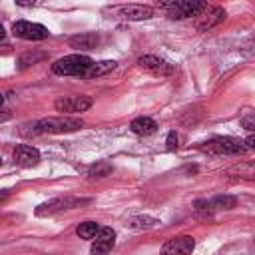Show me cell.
<instances>
[{"mask_svg":"<svg viewBox=\"0 0 255 255\" xmlns=\"http://www.w3.org/2000/svg\"><path fill=\"white\" fill-rule=\"evenodd\" d=\"M94 60L84 56V54H70V56H64L60 60H56L52 64V72L56 76H86L88 70L92 68Z\"/></svg>","mask_w":255,"mask_h":255,"instance_id":"6da1fadb","label":"cell"},{"mask_svg":"<svg viewBox=\"0 0 255 255\" xmlns=\"http://www.w3.org/2000/svg\"><path fill=\"white\" fill-rule=\"evenodd\" d=\"M80 128H84V122L80 118H70V116L44 118L32 126V133H68Z\"/></svg>","mask_w":255,"mask_h":255,"instance_id":"7a4b0ae2","label":"cell"},{"mask_svg":"<svg viewBox=\"0 0 255 255\" xmlns=\"http://www.w3.org/2000/svg\"><path fill=\"white\" fill-rule=\"evenodd\" d=\"M203 151L211 155H241L247 151L245 141L235 139V137H213L201 145Z\"/></svg>","mask_w":255,"mask_h":255,"instance_id":"3957f363","label":"cell"},{"mask_svg":"<svg viewBox=\"0 0 255 255\" xmlns=\"http://www.w3.org/2000/svg\"><path fill=\"white\" fill-rule=\"evenodd\" d=\"M12 34L22 40H46L50 36V30L42 24L28 22V20H18L12 24Z\"/></svg>","mask_w":255,"mask_h":255,"instance_id":"277c9868","label":"cell"},{"mask_svg":"<svg viewBox=\"0 0 255 255\" xmlns=\"http://www.w3.org/2000/svg\"><path fill=\"white\" fill-rule=\"evenodd\" d=\"M112 14L124 20H149L153 16V8L145 4H126V6H116L112 8Z\"/></svg>","mask_w":255,"mask_h":255,"instance_id":"5b68a950","label":"cell"},{"mask_svg":"<svg viewBox=\"0 0 255 255\" xmlns=\"http://www.w3.org/2000/svg\"><path fill=\"white\" fill-rule=\"evenodd\" d=\"M92 98L88 96H66V98H60L56 100L54 108L56 112H62V114H76V112H86L92 108Z\"/></svg>","mask_w":255,"mask_h":255,"instance_id":"8992f818","label":"cell"},{"mask_svg":"<svg viewBox=\"0 0 255 255\" xmlns=\"http://www.w3.org/2000/svg\"><path fill=\"white\" fill-rule=\"evenodd\" d=\"M205 8H207L205 0H183L173 10H169L167 16L173 18V20H183V18H191V16L197 18Z\"/></svg>","mask_w":255,"mask_h":255,"instance_id":"52a82bcc","label":"cell"},{"mask_svg":"<svg viewBox=\"0 0 255 255\" xmlns=\"http://www.w3.org/2000/svg\"><path fill=\"white\" fill-rule=\"evenodd\" d=\"M137 66L141 70L153 74V76H169V74L175 72V68L169 62H165V60H161L157 56H141V58H137Z\"/></svg>","mask_w":255,"mask_h":255,"instance_id":"ba28073f","label":"cell"},{"mask_svg":"<svg viewBox=\"0 0 255 255\" xmlns=\"http://www.w3.org/2000/svg\"><path fill=\"white\" fill-rule=\"evenodd\" d=\"M223 20H225V10H223L221 6H207V8L197 16L195 28L201 30V32H205V30H209V28L221 24Z\"/></svg>","mask_w":255,"mask_h":255,"instance_id":"9c48e42d","label":"cell"},{"mask_svg":"<svg viewBox=\"0 0 255 255\" xmlns=\"http://www.w3.org/2000/svg\"><path fill=\"white\" fill-rule=\"evenodd\" d=\"M82 199H74V197H58V199H50L42 205L36 207V215H52V213H58V211H64V209H72L76 205H80Z\"/></svg>","mask_w":255,"mask_h":255,"instance_id":"30bf717a","label":"cell"},{"mask_svg":"<svg viewBox=\"0 0 255 255\" xmlns=\"http://www.w3.org/2000/svg\"><path fill=\"white\" fill-rule=\"evenodd\" d=\"M14 161L20 167H34L40 161V151L36 147H32V145H26V143L16 145V149H14Z\"/></svg>","mask_w":255,"mask_h":255,"instance_id":"8fae6325","label":"cell"},{"mask_svg":"<svg viewBox=\"0 0 255 255\" xmlns=\"http://www.w3.org/2000/svg\"><path fill=\"white\" fill-rule=\"evenodd\" d=\"M195 247V241L193 237L189 235H181V237H173V239H167L161 247L163 253H191Z\"/></svg>","mask_w":255,"mask_h":255,"instance_id":"7c38bea8","label":"cell"},{"mask_svg":"<svg viewBox=\"0 0 255 255\" xmlns=\"http://www.w3.org/2000/svg\"><path fill=\"white\" fill-rule=\"evenodd\" d=\"M98 42H100V36L96 32H84V34L70 38V46L78 48V50H94L98 46Z\"/></svg>","mask_w":255,"mask_h":255,"instance_id":"4fadbf2b","label":"cell"},{"mask_svg":"<svg viewBox=\"0 0 255 255\" xmlns=\"http://www.w3.org/2000/svg\"><path fill=\"white\" fill-rule=\"evenodd\" d=\"M225 173H227L229 177H235V179H255V161H241V163H235V165H231Z\"/></svg>","mask_w":255,"mask_h":255,"instance_id":"5bb4252c","label":"cell"},{"mask_svg":"<svg viewBox=\"0 0 255 255\" xmlns=\"http://www.w3.org/2000/svg\"><path fill=\"white\" fill-rule=\"evenodd\" d=\"M129 128H131V131L137 133V135H151V133L157 131V124H155L151 118H145V116L135 118V120L129 124Z\"/></svg>","mask_w":255,"mask_h":255,"instance_id":"9a60e30c","label":"cell"},{"mask_svg":"<svg viewBox=\"0 0 255 255\" xmlns=\"http://www.w3.org/2000/svg\"><path fill=\"white\" fill-rule=\"evenodd\" d=\"M116 68V62L114 60H104V62H94L92 64V68L88 70V74L84 76V78H100V76H104V74H108V72H112Z\"/></svg>","mask_w":255,"mask_h":255,"instance_id":"2e32d148","label":"cell"},{"mask_svg":"<svg viewBox=\"0 0 255 255\" xmlns=\"http://www.w3.org/2000/svg\"><path fill=\"white\" fill-rule=\"evenodd\" d=\"M98 231H100V225L96 221H84L76 227V233L80 239H96Z\"/></svg>","mask_w":255,"mask_h":255,"instance_id":"e0dca14e","label":"cell"},{"mask_svg":"<svg viewBox=\"0 0 255 255\" xmlns=\"http://www.w3.org/2000/svg\"><path fill=\"white\" fill-rule=\"evenodd\" d=\"M112 163L110 161H106V159H100V161H96L94 165H90V169H88V175L90 177H108L110 173H112Z\"/></svg>","mask_w":255,"mask_h":255,"instance_id":"ac0fdd59","label":"cell"},{"mask_svg":"<svg viewBox=\"0 0 255 255\" xmlns=\"http://www.w3.org/2000/svg\"><path fill=\"white\" fill-rule=\"evenodd\" d=\"M159 221L155 219V217H149V215H137V217H131L129 221H128V225L131 227V229H151V227H155Z\"/></svg>","mask_w":255,"mask_h":255,"instance_id":"d6986e66","label":"cell"},{"mask_svg":"<svg viewBox=\"0 0 255 255\" xmlns=\"http://www.w3.org/2000/svg\"><path fill=\"white\" fill-rule=\"evenodd\" d=\"M46 58H48L46 52H26V54L20 56L18 66H20V68H28V66H34V64H38V62L46 60Z\"/></svg>","mask_w":255,"mask_h":255,"instance_id":"ffe728a7","label":"cell"},{"mask_svg":"<svg viewBox=\"0 0 255 255\" xmlns=\"http://www.w3.org/2000/svg\"><path fill=\"white\" fill-rule=\"evenodd\" d=\"M215 209H233L237 205V199L233 195H217L215 199H211Z\"/></svg>","mask_w":255,"mask_h":255,"instance_id":"44dd1931","label":"cell"},{"mask_svg":"<svg viewBox=\"0 0 255 255\" xmlns=\"http://www.w3.org/2000/svg\"><path fill=\"white\" fill-rule=\"evenodd\" d=\"M213 211H215V207H213L211 201H205V199L195 201V213H199L203 217H209V215H213Z\"/></svg>","mask_w":255,"mask_h":255,"instance_id":"7402d4cb","label":"cell"},{"mask_svg":"<svg viewBox=\"0 0 255 255\" xmlns=\"http://www.w3.org/2000/svg\"><path fill=\"white\" fill-rule=\"evenodd\" d=\"M114 247V241H108V239H96L92 243V253H108L112 251Z\"/></svg>","mask_w":255,"mask_h":255,"instance_id":"603a6c76","label":"cell"},{"mask_svg":"<svg viewBox=\"0 0 255 255\" xmlns=\"http://www.w3.org/2000/svg\"><path fill=\"white\" fill-rule=\"evenodd\" d=\"M179 2H183V0H157V6H159L161 10H165V12H169V10H173Z\"/></svg>","mask_w":255,"mask_h":255,"instance_id":"cb8c5ba5","label":"cell"},{"mask_svg":"<svg viewBox=\"0 0 255 255\" xmlns=\"http://www.w3.org/2000/svg\"><path fill=\"white\" fill-rule=\"evenodd\" d=\"M165 143H167V149H177V133L175 131H169Z\"/></svg>","mask_w":255,"mask_h":255,"instance_id":"d4e9b609","label":"cell"},{"mask_svg":"<svg viewBox=\"0 0 255 255\" xmlns=\"http://www.w3.org/2000/svg\"><path fill=\"white\" fill-rule=\"evenodd\" d=\"M245 145H247V149H255V133H251V135L245 139Z\"/></svg>","mask_w":255,"mask_h":255,"instance_id":"484cf974","label":"cell"},{"mask_svg":"<svg viewBox=\"0 0 255 255\" xmlns=\"http://www.w3.org/2000/svg\"><path fill=\"white\" fill-rule=\"evenodd\" d=\"M16 4H18V6H34L36 0H16Z\"/></svg>","mask_w":255,"mask_h":255,"instance_id":"4316f807","label":"cell"}]
</instances>
